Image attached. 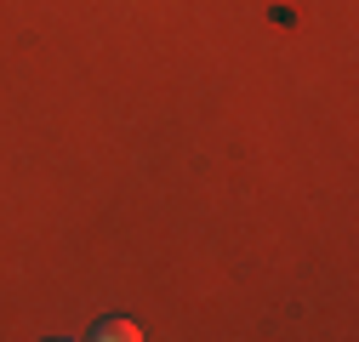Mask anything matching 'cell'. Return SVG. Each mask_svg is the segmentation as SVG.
<instances>
[{
	"label": "cell",
	"instance_id": "obj_1",
	"mask_svg": "<svg viewBox=\"0 0 359 342\" xmlns=\"http://www.w3.org/2000/svg\"><path fill=\"white\" fill-rule=\"evenodd\" d=\"M97 342H137L143 331L137 325H131V320H97V331H92Z\"/></svg>",
	"mask_w": 359,
	"mask_h": 342
}]
</instances>
